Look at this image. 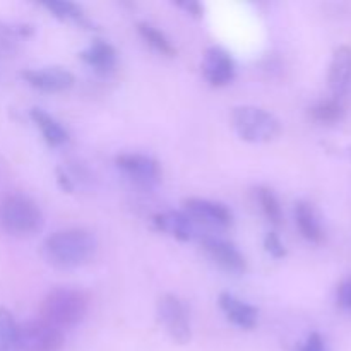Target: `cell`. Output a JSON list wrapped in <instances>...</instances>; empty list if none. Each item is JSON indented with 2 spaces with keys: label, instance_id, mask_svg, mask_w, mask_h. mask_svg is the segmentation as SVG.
I'll list each match as a JSON object with an SVG mask.
<instances>
[{
  "label": "cell",
  "instance_id": "1",
  "mask_svg": "<svg viewBox=\"0 0 351 351\" xmlns=\"http://www.w3.org/2000/svg\"><path fill=\"white\" fill-rule=\"evenodd\" d=\"M98 250V240L89 230L64 228L50 233L41 243V256L60 271L79 269L91 263Z\"/></svg>",
  "mask_w": 351,
  "mask_h": 351
},
{
  "label": "cell",
  "instance_id": "2",
  "mask_svg": "<svg viewBox=\"0 0 351 351\" xmlns=\"http://www.w3.org/2000/svg\"><path fill=\"white\" fill-rule=\"evenodd\" d=\"M88 308L89 300L84 291L74 287H55L41 302V319L64 331L81 324Z\"/></svg>",
  "mask_w": 351,
  "mask_h": 351
},
{
  "label": "cell",
  "instance_id": "3",
  "mask_svg": "<svg viewBox=\"0 0 351 351\" xmlns=\"http://www.w3.org/2000/svg\"><path fill=\"white\" fill-rule=\"evenodd\" d=\"M43 211L29 195L12 192L0 201V228L12 237H31L43 228Z\"/></svg>",
  "mask_w": 351,
  "mask_h": 351
},
{
  "label": "cell",
  "instance_id": "4",
  "mask_svg": "<svg viewBox=\"0 0 351 351\" xmlns=\"http://www.w3.org/2000/svg\"><path fill=\"white\" fill-rule=\"evenodd\" d=\"M232 127L237 136L249 144L273 143L281 134V122L269 110L240 105L232 110Z\"/></svg>",
  "mask_w": 351,
  "mask_h": 351
},
{
  "label": "cell",
  "instance_id": "5",
  "mask_svg": "<svg viewBox=\"0 0 351 351\" xmlns=\"http://www.w3.org/2000/svg\"><path fill=\"white\" fill-rule=\"evenodd\" d=\"M156 319L170 339L177 345H187L192 339V324L189 307L173 293L161 295L156 304Z\"/></svg>",
  "mask_w": 351,
  "mask_h": 351
},
{
  "label": "cell",
  "instance_id": "6",
  "mask_svg": "<svg viewBox=\"0 0 351 351\" xmlns=\"http://www.w3.org/2000/svg\"><path fill=\"white\" fill-rule=\"evenodd\" d=\"M115 167L127 180L143 189L156 187L163 178L160 161L144 153L119 154L115 156Z\"/></svg>",
  "mask_w": 351,
  "mask_h": 351
},
{
  "label": "cell",
  "instance_id": "7",
  "mask_svg": "<svg viewBox=\"0 0 351 351\" xmlns=\"http://www.w3.org/2000/svg\"><path fill=\"white\" fill-rule=\"evenodd\" d=\"M64 345V331L41 317L19 324V351H60Z\"/></svg>",
  "mask_w": 351,
  "mask_h": 351
},
{
  "label": "cell",
  "instance_id": "8",
  "mask_svg": "<svg viewBox=\"0 0 351 351\" xmlns=\"http://www.w3.org/2000/svg\"><path fill=\"white\" fill-rule=\"evenodd\" d=\"M201 247L208 259L223 273L240 276L247 273V259L239 247L221 237L206 235L201 239Z\"/></svg>",
  "mask_w": 351,
  "mask_h": 351
},
{
  "label": "cell",
  "instance_id": "9",
  "mask_svg": "<svg viewBox=\"0 0 351 351\" xmlns=\"http://www.w3.org/2000/svg\"><path fill=\"white\" fill-rule=\"evenodd\" d=\"M201 72L204 81L213 88H225L237 77V64L232 53L223 47H209L202 55Z\"/></svg>",
  "mask_w": 351,
  "mask_h": 351
},
{
  "label": "cell",
  "instance_id": "10",
  "mask_svg": "<svg viewBox=\"0 0 351 351\" xmlns=\"http://www.w3.org/2000/svg\"><path fill=\"white\" fill-rule=\"evenodd\" d=\"M19 77L26 82L29 88L40 93L57 95V93L69 91L74 86L75 77L71 71L60 65H48V67L26 69L19 74Z\"/></svg>",
  "mask_w": 351,
  "mask_h": 351
},
{
  "label": "cell",
  "instance_id": "11",
  "mask_svg": "<svg viewBox=\"0 0 351 351\" xmlns=\"http://www.w3.org/2000/svg\"><path fill=\"white\" fill-rule=\"evenodd\" d=\"M184 211L192 221H201L215 228L226 230L233 225V213L226 204L204 197H189L184 201Z\"/></svg>",
  "mask_w": 351,
  "mask_h": 351
},
{
  "label": "cell",
  "instance_id": "12",
  "mask_svg": "<svg viewBox=\"0 0 351 351\" xmlns=\"http://www.w3.org/2000/svg\"><path fill=\"white\" fill-rule=\"evenodd\" d=\"M219 311L232 322L235 328L242 331H252L259 322V308L249 302L242 300L230 291H221L218 297Z\"/></svg>",
  "mask_w": 351,
  "mask_h": 351
},
{
  "label": "cell",
  "instance_id": "13",
  "mask_svg": "<svg viewBox=\"0 0 351 351\" xmlns=\"http://www.w3.org/2000/svg\"><path fill=\"white\" fill-rule=\"evenodd\" d=\"M151 223H153V228L156 232L171 237V239L178 240V242H191L194 239V221H192L191 216L185 211L168 209V211L156 213L153 219H151Z\"/></svg>",
  "mask_w": 351,
  "mask_h": 351
},
{
  "label": "cell",
  "instance_id": "14",
  "mask_svg": "<svg viewBox=\"0 0 351 351\" xmlns=\"http://www.w3.org/2000/svg\"><path fill=\"white\" fill-rule=\"evenodd\" d=\"M79 58L82 60V64L101 75L110 74L119 65V53H117L115 47L101 38H96L88 47L82 48L79 51Z\"/></svg>",
  "mask_w": 351,
  "mask_h": 351
},
{
  "label": "cell",
  "instance_id": "15",
  "mask_svg": "<svg viewBox=\"0 0 351 351\" xmlns=\"http://www.w3.org/2000/svg\"><path fill=\"white\" fill-rule=\"evenodd\" d=\"M293 218L302 239L307 240L308 243H315V245L324 242L326 230L314 204H311L308 201H297L293 208Z\"/></svg>",
  "mask_w": 351,
  "mask_h": 351
},
{
  "label": "cell",
  "instance_id": "16",
  "mask_svg": "<svg viewBox=\"0 0 351 351\" xmlns=\"http://www.w3.org/2000/svg\"><path fill=\"white\" fill-rule=\"evenodd\" d=\"M328 84L335 98H343L351 84V47L341 45L335 50L328 71Z\"/></svg>",
  "mask_w": 351,
  "mask_h": 351
},
{
  "label": "cell",
  "instance_id": "17",
  "mask_svg": "<svg viewBox=\"0 0 351 351\" xmlns=\"http://www.w3.org/2000/svg\"><path fill=\"white\" fill-rule=\"evenodd\" d=\"M29 119L40 129L41 137L50 147H62L71 141L69 130L53 115H50L47 110L40 108V106H33L29 110Z\"/></svg>",
  "mask_w": 351,
  "mask_h": 351
},
{
  "label": "cell",
  "instance_id": "18",
  "mask_svg": "<svg viewBox=\"0 0 351 351\" xmlns=\"http://www.w3.org/2000/svg\"><path fill=\"white\" fill-rule=\"evenodd\" d=\"M40 5L60 23L79 24L82 27L91 26L82 7L79 3L71 2V0H43V2H40Z\"/></svg>",
  "mask_w": 351,
  "mask_h": 351
},
{
  "label": "cell",
  "instance_id": "19",
  "mask_svg": "<svg viewBox=\"0 0 351 351\" xmlns=\"http://www.w3.org/2000/svg\"><path fill=\"white\" fill-rule=\"evenodd\" d=\"M308 115L314 122L322 123V125H335L339 123L346 115V108L343 105L341 98H324L315 101L314 105L308 108Z\"/></svg>",
  "mask_w": 351,
  "mask_h": 351
},
{
  "label": "cell",
  "instance_id": "20",
  "mask_svg": "<svg viewBox=\"0 0 351 351\" xmlns=\"http://www.w3.org/2000/svg\"><path fill=\"white\" fill-rule=\"evenodd\" d=\"M137 33L143 38L144 43L156 53L165 55V57H175L177 55V48L171 43L170 38L167 36V33L161 31L158 26H154V24L147 23V21H141V23H137Z\"/></svg>",
  "mask_w": 351,
  "mask_h": 351
},
{
  "label": "cell",
  "instance_id": "21",
  "mask_svg": "<svg viewBox=\"0 0 351 351\" xmlns=\"http://www.w3.org/2000/svg\"><path fill=\"white\" fill-rule=\"evenodd\" d=\"M252 194L264 218L273 226H280L283 223V208H281L280 197L276 195V192L273 189L266 187V185H256Z\"/></svg>",
  "mask_w": 351,
  "mask_h": 351
},
{
  "label": "cell",
  "instance_id": "22",
  "mask_svg": "<svg viewBox=\"0 0 351 351\" xmlns=\"http://www.w3.org/2000/svg\"><path fill=\"white\" fill-rule=\"evenodd\" d=\"M0 351H19V324L5 307H0Z\"/></svg>",
  "mask_w": 351,
  "mask_h": 351
},
{
  "label": "cell",
  "instance_id": "23",
  "mask_svg": "<svg viewBox=\"0 0 351 351\" xmlns=\"http://www.w3.org/2000/svg\"><path fill=\"white\" fill-rule=\"evenodd\" d=\"M263 245L264 250L267 252V256H271L273 259H283V257H287V247H285L283 240H281V237L278 235V232H274V230L266 233V237H264L263 240Z\"/></svg>",
  "mask_w": 351,
  "mask_h": 351
},
{
  "label": "cell",
  "instance_id": "24",
  "mask_svg": "<svg viewBox=\"0 0 351 351\" xmlns=\"http://www.w3.org/2000/svg\"><path fill=\"white\" fill-rule=\"evenodd\" d=\"M298 351H329L324 336L317 331H312L298 346Z\"/></svg>",
  "mask_w": 351,
  "mask_h": 351
},
{
  "label": "cell",
  "instance_id": "25",
  "mask_svg": "<svg viewBox=\"0 0 351 351\" xmlns=\"http://www.w3.org/2000/svg\"><path fill=\"white\" fill-rule=\"evenodd\" d=\"M175 5L184 10L192 19H202L204 17V5L201 2H197V0H180Z\"/></svg>",
  "mask_w": 351,
  "mask_h": 351
},
{
  "label": "cell",
  "instance_id": "26",
  "mask_svg": "<svg viewBox=\"0 0 351 351\" xmlns=\"http://www.w3.org/2000/svg\"><path fill=\"white\" fill-rule=\"evenodd\" d=\"M336 302L341 308L351 311V276L346 278L336 290Z\"/></svg>",
  "mask_w": 351,
  "mask_h": 351
},
{
  "label": "cell",
  "instance_id": "27",
  "mask_svg": "<svg viewBox=\"0 0 351 351\" xmlns=\"http://www.w3.org/2000/svg\"><path fill=\"white\" fill-rule=\"evenodd\" d=\"M55 177H57V185L62 192H65V194H72L74 192V182H72L71 175L67 171L62 170V168H57L55 170Z\"/></svg>",
  "mask_w": 351,
  "mask_h": 351
}]
</instances>
